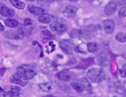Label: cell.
I'll list each match as a JSON object with an SVG mask.
<instances>
[{
	"label": "cell",
	"mask_w": 126,
	"mask_h": 97,
	"mask_svg": "<svg viewBox=\"0 0 126 97\" xmlns=\"http://www.w3.org/2000/svg\"><path fill=\"white\" fill-rule=\"evenodd\" d=\"M70 36L72 38H79V39H91V34L89 31L81 30V29H73L70 32Z\"/></svg>",
	"instance_id": "4"
},
{
	"label": "cell",
	"mask_w": 126,
	"mask_h": 97,
	"mask_svg": "<svg viewBox=\"0 0 126 97\" xmlns=\"http://www.w3.org/2000/svg\"><path fill=\"white\" fill-rule=\"evenodd\" d=\"M119 5H125V1H119V2L118 3Z\"/></svg>",
	"instance_id": "29"
},
{
	"label": "cell",
	"mask_w": 126,
	"mask_h": 97,
	"mask_svg": "<svg viewBox=\"0 0 126 97\" xmlns=\"http://www.w3.org/2000/svg\"><path fill=\"white\" fill-rule=\"evenodd\" d=\"M6 71V69L5 68H0V76H2L4 75V73Z\"/></svg>",
	"instance_id": "27"
},
{
	"label": "cell",
	"mask_w": 126,
	"mask_h": 97,
	"mask_svg": "<svg viewBox=\"0 0 126 97\" xmlns=\"http://www.w3.org/2000/svg\"><path fill=\"white\" fill-rule=\"evenodd\" d=\"M0 14L5 17H12L15 13L13 9L8 8L6 6H3L2 8V9L0 10Z\"/></svg>",
	"instance_id": "10"
},
{
	"label": "cell",
	"mask_w": 126,
	"mask_h": 97,
	"mask_svg": "<svg viewBox=\"0 0 126 97\" xmlns=\"http://www.w3.org/2000/svg\"><path fill=\"white\" fill-rule=\"evenodd\" d=\"M0 91H1V92H2V91H3V90H2V89L1 87H0Z\"/></svg>",
	"instance_id": "32"
},
{
	"label": "cell",
	"mask_w": 126,
	"mask_h": 97,
	"mask_svg": "<svg viewBox=\"0 0 126 97\" xmlns=\"http://www.w3.org/2000/svg\"><path fill=\"white\" fill-rule=\"evenodd\" d=\"M52 20H53V17L50 14H46L39 16L38 18L39 22L42 23H49L52 21Z\"/></svg>",
	"instance_id": "16"
},
{
	"label": "cell",
	"mask_w": 126,
	"mask_h": 97,
	"mask_svg": "<svg viewBox=\"0 0 126 97\" xmlns=\"http://www.w3.org/2000/svg\"><path fill=\"white\" fill-rule=\"evenodd\" d=\"M4 36H5L8 39H21V36L15 31H8L4 33Z\"/></svg>",
	"instance_id": "17"
},
{
	"label": "cell",
	"mask_w": 126,
	"mask_h": 97,
	"mask_svg": "<svg viewBox=\"0 0 126 97\" xmlns=\"http://www.w3.org/2000/svg\"><path fill=\"white\" fill-rule=\"evenodd\" d=\"M76 13H77V8L73 5H67L63 10V16H65L66 17H68V18L74 17L76 15Z\"/></svg>",
	"instance_id": "5"
},
{
	"label": "cell",
	"mask_w": 126,
	"mask_h": 97,
	"mask_svg": "<svg viewBox=\"0 0 126 97\" xmlns=\"http://www.w3.org/2000/svg\"><path fill=\"white\" fill-rule=\"evenodd\" d=\"M5 30V27L2 24V23L0 22V32H3Z\"/></svg>",
	"instance_id": "28"
},
{
	"label": "cell",
	"mask_w": 126,
	"mask_h": 97,
	"mask_svg": "<svg viewBox=\"0 0 126 97\" xmlns=\"http://www.w3.org/2000/svg\"><path fill=\"white\" fill-rule=\"evenodd\" d=\"M119 16L120 17H125L126 16V8H125V7H122L119 11Z\"/></svg>",
	"instance_id": "24"
},
{
	"label": "cell",
	"mask_w": 126,
	"mask_h": 97,
	"mask_svg": "<svg viewBox=\"0 0 126 97\" xmlns=\"http://www.w3.org/2000/svg\"><path fill=\"white\" fill-rule=\"evenodd\" d=\"M70 97H74V96H70Z\"/></svg>",
	"instance_id": "34"
},
{
	"label": "cell",
	"mask_w": 126,
	"mask_h": 97,
	"mask_svg": "<svg viewBox=\"0 0 126 97\" xmlns=\"http://www.w3.org/2000/svg\"><path fill=\"white\" fill-rule=\"evenodd\" d=\"M103 25H104V30L107 33H108V34L112 33L114 28H115V23H114V21L112 20H111V19L105 20L104 22H103Z\"/></svg>",
	"instance_id": "6"
},
{
	"label": "cell",
	"mask_w": 126,
	"mask_h": 97,
	"mask_svg": "<svg viewBox=\"0 0 126 97\" xmlns=\"http://www.w3.org/2000/svg\"><path fill=\"white\" fill-rule=\"evenodd\" d=\"M10 81H11V82H12L13 83L16 84V85H20L22 87L25 86L27 84V83L23 81L17 74H14V75H11L10 77Z\"/></svg>",
	"instance_id": "11"
},
{
	"label": "cell",
	"mask_w": 126,
	"mask_h": 97,
	"mask_svg": "<svg viewBox=\"0 0 126 97\" xmlns=\"http://www.w3.org/2000/svg\"><path fill=\"white\" fill-rule=\"evenodd\" d=\"M28 11L31 14H36V15H43L45 13V10L42 8L35 6V5H30L28 6Z\"/></svg>",
	"instance_id": "8"
},
{
	"label": "cell",
	"mask_w": 126,
	"mask_h": 97,
	"mask_svg": "<svg viewBox=\"0 0 126 97\" xmlns=\"http://www.w3.org/2000/svg\"><path fill=\"white\" fill-rule=\"evenodd\" d=\"M17 75L22 80H30L36 75V71L32 66L22 65L17 69Z\"/></svg>",
	"instance_id": "1"
},
{
	"label": "cell",
	"mask_w": 126,
	"mask_h": 97,
	"mask_svg": "<svg viewBox=\"0 0 126 97\" xmlns=\"http://www.w3.org/2000/svg\"><path fill=\"white\" fill-rule=\"evenodd\" d=\"M116 40L119 42H121V43H124L126 42V35L125 33H122V32H118L116 35Z\"/></svg>",
	"instance_id": "21"
},
{
	"label": "cell",
	"mask_w": 126,
	"mask_h": 97,
	"mask_svg": "<svg viewBox=\"0 0 126 97\" xmlns=\"http://www.w3.org/2000/svg\"><path fill=\"white\" fill-rule=\"evenodd\" d=\"M46 97H57V96H53V95H48Z\"/></svg>",
	"instance_id": "30"
},
{
	"label": "cell",
	"mask_w": 126,
	"mask_h": 97,
	"mask_svg": "<svg viewBox=\"0 0 126 97\" xmlns=\"http://www.w3.org/2000/svg\"><path fill=\"white\" fill-rule=\"evenodd\" d=\"M11 90L15 91V92H18V93H20V88L18 87L17 86H12V87H11Z\"/></svg>",
	"instance_id": "26"
},
{
	"label": "cell",
	"mask_w": 126,
	"mask_h": 97,
	"mask_svg": "<svg viewBox=\"0 0 126 97\" xmlns=\"http://www.w3.org/2000/svg\"><path fill=\"white\" fill-rule=\"evenodd\" d=\"M60 47L61 50L67 55H72L73 54V48L69 44L64 43V42H61L60 43Z\"/></svg>",
	"instance_id": "15"
},
{
	"label": "cell",
	"mask_w": 126,
	"mask_h": 97,
	"mask_svg": "<svg viewBox=\"0 0 126 97\" xmlns=\"http://www.w3.org/2000/svg\"><path fill=\"white\" fill-rule=\"evenodd\" d=\"M108 44H109V42H108L102 43V44H100V47H101L100 49H101V50H103V51L107 50V47H108V45H109Z\"/></svg>",
	"instance_id": "25"
},
{
	"label": "cell",
	"mask_w": 126,
	"mask_h": 97,
	"mask_svg": "<svg viewBox=\"0 0 126 97\" xmlns=\"http://www.w3.org/2000/svg\"><path fill=\"white\" fill-rule=\"evenodd\" d=\"M116 9H117V4L115 2L111 1L106 5L104 12H105L106 15L110 16V15H112L115 13Z\"/></svg>",
	"instance_id": "7"
},
{
	"label": "cell",
	"mask_w": 126,
	"mask_h": 97,
	"mask_svg": "<svg viewBox=\"0 0 126 97\" xmlns=\"http://www.w3.org/2000/svg\"><path fill=\"white\" fill-rule=\"evenodd\" d=\"M50 27H51V29L53 31V32H55L58 34H61L64 32H66V27L64 25V24L60 21H58V20H54L53 21L51 25H50Z\"/></svg>",
	"instance_id": "3"
},
{
	"label": "cell",
	"mask_w": 126,
	"mask_h": 97,
	"mask_svg": "<svg viewBox=\"0 0 126 97\" xmlns=\"http://www.w3.org/2000/svg\"><path fill=\"white\" fill-rule=\"evenodd\" d=\"M113 97H117V96H113Z\"/></svg>",
	"instance_id": "33"
},
{
	"label": "cell",
	"mask_w": 126,
	"mask_h": 97,
	"mask_svg": "<svg viewBox=\"0 0 126 97\" xmlns=\"http://www.w3.org/2000/svg\"><path fill=\"white\" fill-rule=\"evenodd\" d=\"M87 48H88V51L90 53H94L98 50V45L97 43H93V42L88 43L87 45Z\"/></svg>",
	"instance_id": "20"
},
{
	"label": "cell",
	"mask_w": 126,
	"mask_h": 97,
	"mask_svg": "<svg viewBox=\"0 0 126 97\" xmlns=\"http://www.w3.org/2000/svg\"><path fill=\"white\" fill-rule=\"evenodd\" d=\"M5 24L8 27H11V28H15L17 27H18L19 25V23L17 20H15V19H11V18H8V19H6L5 20Z\"/></svg>",
	"instance_id": "18"
},
{
	"label": "cell",
	"mask_w": 126,
	"mask_h": 97,
	"mask_svg": "<svg viewBox=\"0 0 126 97\" xmlns=\"http://www.w3.org/2000/svg\"><path fill=\"white\" fill-rule=\"evenodd\" d=\"M126 65L124 64L119 70V75L122 77V78H125V71H126Z\"/></svg>",
	"instance_id": "23"
},
{
	"label": "cell",
	"mask_w": 126,
	"mask_h": 97,
	"mask_svg": "<svg viewBox=\"0 0 126 97\" xmlns=\"http://www.w3.org/2000/svg\"><path fill=\"white\" fill-rule=\"evenodd\" d=\"M78 83L82 87V89L84 90H86V91H91V85L90 82L88 81V80L87 78H79Z\"/></svg>",
	"instance_id": "9"
},
{
	"label": "cell",
	"mask_w": 126,
	"mask_h": 97,
	"mask_svg": "<svg viewBox=\"0 0 126 97\" xmlns=\"http://www.w3.org/2000/svg\"><path fill=\"white\" fill-rule=\"evenodd\" d=\"M32 29V27H29V26H27L25 24L24 25H22L19 27L18 30H17V33L21 36H24V35H28L29 32H30Z\"/></svg>",
	"instance_id": "12"
},
{
	"label": "cell",
	"mask_w": 126,
	"mask_h": 97,
	"mask_svg": "<svg viewBox=\"0 0 126 97\" xmlns=\"http://www.w3.org/2000/svg\"><path fill=\"white\" fill-rule=\"evenodd\" d=\"M70 85H71V87L75 90H76L78 93H82L83 92V89H82V87L79 85V84L78 83H76V82H72L71 83H70Z\"/></svg>",
	"instance_id": "22"
},
{
	"label": "cell",
	"mask_w": 126,
	"mask_h": 97,
	"mask_svg": "<svg viewBox=\"0 0 126 97\" xmlns=\"http://www.w3.org/2000/svg\"><path fill=\"white\" fill-rule=\"evenodd\" d=\"M88 78L94 83L103 81L106 78L104 70L102 68H91L87 71Z\"/></svg>",
	"instance_id": "2"
},
{
	"label": "cell",
	"mask_w": 126,
	"mask_h": 97,
	"mask_svg": "<svg viewBox=\"0 0 126 97\" xmlns=\"http://www.w3.org/2000/svg\"><path fill=\"white\" fill-rule=\"evenodd\" d=\"M10 2L14 7L18 9H24L25 8V3L22 1H20V0H11Z\"/></svg>",
	"instance_id": "19"
},
{
	"label": "cell",
	"mask_w": 126,
	"mask_h": 97,
	"mask_svg": "<svg viewBox=\"0 0 126 97\" xmlns=\"http://www.w3.org/2000/svg\"><path fill=\"white\" fill-rule=\"evenodd\" d=\"M57 77L61 81H69L70 80V78H71V75L69 73V72L66 71H60L59 73H58L57 75Z\"/></svg>",
	"instance_id": "14"
},
{
	"label": "cell",
	"mask_w": 126,
	"mask_h": 97,
	"mask_svg": "<svg viewBox=\"0 0 126 97\" xmlns=\"http://www.w3.org/2000/svg\"><path fill=\"white\" fill-rule=\"evenodd\" d=\"M39 87L44 92H49L54 88V84L52 82L42 83L39 84Z\"/></svg>",
	"instance_id": "13"
},
{
	"label": "cell",
	"mask_w": 126,
	"mask_h": 97,
	"mask_svg": "<svg viewBox=\"0 0 126 97\" xmlns=\"http://www.w3.org/2000/svg\"><path fill=\"white\" fill-rule=\"evenodd\" d=\"M3 6H4V5H2V3H0V10H1V9H2V8Z\"/></svg>",
	"instance_id": "31"
}]
</instances>
